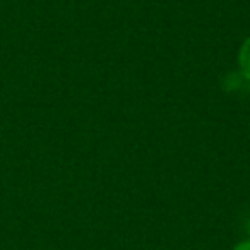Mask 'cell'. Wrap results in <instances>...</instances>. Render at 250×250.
<instances>
[{"label": "cell", "mask_w": 250, "mask_h": 250, "mask_svg": "<svg viewBox=\"0 0 250 250\" xmlns=\"http://www.w3.org/2000/svg\"><path fill=\"white\" fill-rule=\"evenodd\" d=\"M243 79H245V77L242 76V72H231L225 77V81H223V87H225L226 91L238 89V87L242 86Z\"/></svg>", "instance_id": "2"}, {"label": "cell", "mask_w": 250, "mask_h": 250, "mask_svg": "<svg viewBox=\"0 0 250 250\" xmlns=\"http://www.w3.org/2000/svg\"><path fill=\"white\" fill-rule=\"evenodd\" d=\"M249 231H250V225H249Z\"/></svg>", "instance_id": "4"}, {"label": "cell", "mask_w": 250, "mask_h": 250, "mask_svg": "<svg viewBox=\"0 0 250 250\" xmlns=\"http://www.w3.org/2000/svg\"><path fill=\"white\" fill-rule=\"evenodd\" d=\"M233 250H250V240H249V242H242V243H238V245H236Z\"/></svg>", "instance_id": "3"}, {"label": "cell", "mask_w": 250, "mask_h": 250, "mask_svg": "<svg viewBox=\"0 0 250 250\" xmlns=\"http://www.w3.org/2000/svg\"><path fill=\"white\" fill-rule=\"evenodd\" d=\"M238 63H240V72L245 79H250V38L245 40L238 53Z\"/></svg>", "instance_id": "1"}]
</instances>
